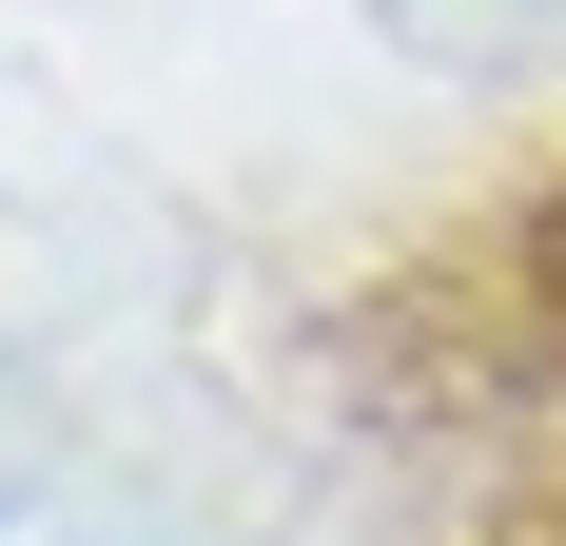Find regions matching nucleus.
<instances>
[{"label":"nucleus","mask_w":566,"mask_h":546,"mask_svg":"<svg viewBox=\"0 0 566 546\" xmlns=\"http://www.w3.org/2000/svg\"><path fill=\"white\" fill-rule=\"evenodd\" d=\"M430 78H527V59H566V0H371Z\"/></svg>","instance_id":"1"},{"label":"nucleus","mask_w":566,"mask_h":546,"mask_svg":"<svg viewBox=\"0 0 566 546\" xmlns=\"http://www.w3.org/2000/svg\"><path fill=\"white\" fill-rule=\"evenodd\" d=\"M509 273H527V332H547V351H566V196H547V216H527V254H509Z\"/></svg>","instance_id":"2"}]
</instances>
